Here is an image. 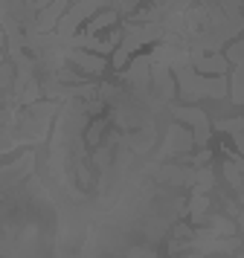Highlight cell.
Listing matches in <instances>:
<instances>
[{
    "label": "cell",
    "mask_w": 244,
    "mask_h": 258,
    "mask_svg": "<svg viewBox=\"0 0 244 258\" xmlns=\"http://www.w3.org/2000/svg\"><path fill=\"white\" fill-rule=\"evenodd\" d=\"M70 58L76 61L79 67H84V70H90V73H99L105 67V61L99 58V55H90V52H70Z\"/></svg>",
    "instance_id": "obj_1"
},
{
    "label": "cell",
    "mask_w": 244,
    "mask_h": 258,
    "mask_svg": "<svg viewBox=\"0 0 244 258\" xmlns=\"http://www.w3.org/2000/svg\"><path fill=\"white\" fill-rule=\"evenodd\" d=\"M61 9H64V0H58V3H53V6H50V9H46L44 15H41V29H50V26L56 24L58 21V15H61Z\"/></svg>",
    "instance_id": "obj_2"
},
{
    "label": "cell",
    "mask_w": 244,
    "mask_h": 258,
    "mask_svg": "<svg viewBox=\"0 0 244 258\" xmlns=\"http://www.w3.org/2000/svg\"><path fill=\"white\" fill-rule=\"evenodd\" d=\"M198 67H201V70H212V73H224V67H227V64H224V58H221V55H212V58H204V61H198Z\"/></svg>",
    "instance_id": "obj_3"
},
{
    "label": "cell",
    "mask_w": 244,
    "mask_h": 258,
    "mask_svg": "<svg viewBox=\"0 0 244 258\" xmlns=\"http://www.w3.org/2000/svg\"><path fill=\"white\" fill-rule=\"evenodd\" d=\"M116 21V15L114 12H102L96 21H90V26H87V32H96V29H102V26H108V24H114Z\"/></svg>",
    "instance_id": "obj_4"
}]
</instances>
